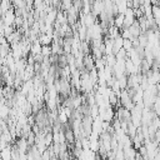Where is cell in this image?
I'll list each match as a JSON object with an SVG mask.
<instances>
[{"label": "cell", "mask_w": 160, "mask_h": 160, "mask_svg": "<svg viewBox=\"0 0 160 160\" xmlns=\"http://www.w3.org/2000/svg\"><path fill=\"white\" fill-rule=\"evenodd\" d=\"M15 19H16V14L14 10H9L6 11L4 15H2V24L5 26H11L14 22H15Z\"/></svg>", "instance_id": "cell-1"}, {"label": "cell", "mask_w": 160, "mask_h": 160, "mask_svg": "<svg viewBox=\"0 0 160 160\" xmlns=\"http://www.w3.org/2000/svg\"><path fill=\"white\" fill-rule=\"evenodd\" d=\"M114 26L116 29H121L124 26V15L122 14H118L114 18Z\"/></svg>", "instance_id": "cell-2"}, {"label": "cell", "mask_w": 160, "mask_h": 160, "mask_svg": "<svg viewBox=\"0 0 160 160\" xmlns=\"http://www.w3.org/2000/svg\"><path fill=\"white\" fill-rule=\"evenodd\" d=\"M9 114H10V109H9V106L5 105L4 102H0V120L5 119Z\"/></svg>", "instance_id": "cell-3"}, {"label": "cell", "mask_w": 160, "mask_h": 160, "mask_svg": "<svg viewBox=\"0 0 160 160\" xmlns=\"http://www.w3.org/2000/svg\"><path fill=\"white\" fill-rule=\"evenodd\" d=\"M152 109H154L155 115H160V98L159 96L155 98V101L152 104Z\"/></svg>", "instance_id": "cell-4"}, {"label": "cell", "mask_w": 160, "mask_h": 160, "mask_svg": "<svg viewBox=\"0 0 160 160\" xmlns=\"http://www.w3.org/2000/svg\"><path fill=\"white\" fill-rule=\"evenodd\" d=\"M51 54V46H41V56L48 58Z\"/></svg>", "instance_id": "cell-5"}, {"label": "cell", "mask_w": 160, "mask_h": 160, "mask_svg": "<svg viewBox=\"0 0 160 160\" xmlns=\"http://www.w3.org/2000/svg\"><path fill=\"white\" fill-rule=\"evenodd\" d=\"M68 119H69V118H68V115L65 114V111H64V110H60V111H59V122H60V124H65V122L68 121Z\"/></svg>", "instance_id": "cell-6"}, {"label": "cell", "mask_w": 160, "mask_h": 160, "mask_svg": "<svg viewBox=\"0 0 160 160\" xmlns=\"http://www.w3.org/2000/svg\"><path fill=\"white\" fill-rule=\"evenodd\" d=\"M154 138H155V142L156 144H160V130H158L156 132H155V135H154Z\"/></svg>", "instance_id": "cell-7"}]
</instances>
